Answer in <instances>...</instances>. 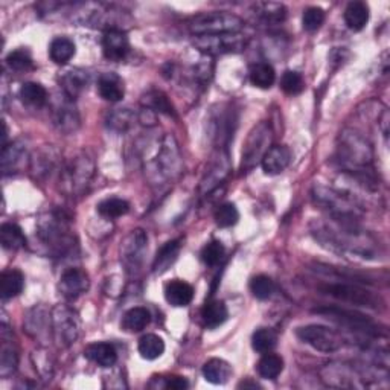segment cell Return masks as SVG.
<instances>
[{"label": "cell", "mask_w": 390, "mask_h": 390, "mask_svg": "<svg viewBox=\"0 0 390 390\" xmlns=\"http://www.w3.org/2000/svg\"><path fill=\"white\" fill-rule=\"evenodd\" d=\"M372 159V148L365 137L354 133V131H343L340 135L339 160L346 171L355 172V176L366 180L371 179Z\"/></svg>", "instance_id": "obj_1"}, {"label": "cell", "mask_w": 390, "mask_h": 390, "mask_svg": "<svg viewBox=\"0 0 390 390\" xmlns=\"http://www.w3.org/2000/svg\"><path fill=\"white\" fill-rule=\"evenodd\" d=\"M180 154L172 136H165L156 151V157L146 166V174L154 185H165L180 172Z\"/></svg>", "instance_id": "obj_2"}, {"label": "cell", "mask_w": 390, "mask_h": 390, "mask_svg": "<svg viewBox=\"0 0 390 390\" xmlns=\"http://www.w3.org/2000/svg\"><path fill=\"white\" fill-rule=\"evenodd\" d=\"M244 22L231 12L201 14L190 22V31L195 37L201 36H222V34H240Z\"/></svg>", "instance_id": "obj_3"}, {"label": "cell", "mask_w": 390, "mask_h": 390, "mask_svg": "<svg viewBox=\"0 0 390 390\" xmlns=\"http://www.w3.org/2000/svg\"><path fill=\"white\" fill-rule=\"evenodd\" d=\"M316 314L330 319L331 322L337 323L352 332H360L369 337H386V332L380 330V326L369 319L360 314L357 311L337 308V306H325V308L314 310Z\"/></svg>", "instance_id": "obj_4"}, {"label": "cell", "mask_w": 390, "mask_h": 390, "mask_svg": "<svg viewBox=\"0 0 390 390\" xmlns=\"http://www.w3.org/2000/svg\"><path fill=\"white\" fill-rule=\"evenodd\" d=\"M325 295H328L337 301L347 302L358 306H369V308H377L380 306V299L369 290L360 287L357 284L351 282H331L320 287Z\"/></svg>", "instance_id": "obj_5"}, {"label": "cell", "mask_w": 390, "mask_h": 390, "mask_svg": "<svg viewBox=\"0 0 390 390\" xmlns=\"http://www.w3.org/2000/svg\"><path fill=\"white\" fill-rule=\"evenodd\" d=\"M296 336L305 345L311 346L319 352H336L343 346V337L337 331H334L323 325H306L297 328Z\"/></svg>", "instance_id": "obj_6"}, {"label": "cell", "mask_w": 390, "mask_h": 390, "mask_svg": "<svg viewBox=\"0 0 390 390\" xmlns=\"http://www.w3.org/2000/svg\"><path fill=\"white\" fill-rule=\"evenodd\" d=\"M270 142L271 128L268 127L267 122H261L257 127L250 131L246 145H244L241 168L244 171H249L252 170L257 162H261L264 154L270 150Z\"/></svg>", "instance_id": "obj_7"}, {"label": "cell", "mask_w": 390, "mask_h": 390, "mask_svg": "<svg viewBox=\"0 0 390 390\" xmlns=\"http://www.w3.org/2000/svg\"><path fill=\"white\" fill-rule=\"evenodd\" d=\"M194 46L207 55H225L241 52L247 46V38L241 34H222V36L195 37Z\"/></svg>", "instance_id": "obj_8"}, {"label": "cell", "mask_w": 390, "mask_h": 390, "mask_svg": "<svg viewBox=\"0 0 390 390\" xmlns=\"http://www.w3.org/2000/svg\"><path fill=\"white\" fill-rule=\"evenodd\" d=\"M52 330L61 346L75 343L80 336V320L75 312L67 306H57L52 311Z\"/></svg>", "instance_id": "obj_9"}, {"label": "cell", "mask_w": 390, "mask_h": 390, "mask_svg": "<svg viewBox=\"0 0 390 390\" xmlns=\"http://www.w3.org/2000/svg\"><path fill=\"white\" fill-rule=\"evenodd\" d=\"M146 235L144 231H133L124 240L121 246V261L127 270L135 271L144 261V253L146 250Z\"/></svg>", "instance_id": "obj_10"}, {"label": "cell", "mask_w": 390, "mask_h": 390, "mask_svg": "<svg viewBox=\"0 0 390 390\" xmlns=\"http://www.w3.org/2000/svg\"><path fill=\"white\" fill-rule=\"evenodd\" d=\"M102 51L106 58L110 61H122L127 58L130 52V41L127 34L119 27H110L104 32L102 37Z\"/></svg>", "instance_id": "obj_11"}, {"label": "cell", "mask_w": 390, "mask_h": 390, "mask_svg": "<svg viewBox=\"0 0 390 390\" xmlns=\"http://www.w3.org/2000/svg\"><path fill=\"white\" fill-rule=\"evenodd\" d=\"M92 174H93L92 162L86 157H78L67 166V170L65 172V179L72 192H81L87 186Z\"/></svg>", "instance_id": "obj_12"}, {"label": "cell", "mask_w": 390, "mask_h": 390, "mask_svg": "<svg viewBox=\"0 0 390 390\" xmlns=\"http://www.w3.org/2000/svg\"><path fill=\"white\" fill-rule=\"evenodd\" d=\"M89 290V277L80 268H69L60 279V291L67 299H76Z\"/></svg>", "instance_id": "obj_13"}, {"label": "cell", "mask_w": 390, "mask_h": 390, "mask_svg": "<svg viewBox=\"0 0 390 390\" xmlns=\"http://www.w3.org/2000/svg\"><path fill=\"white\" fill-rule=\"evenodd\" d=\"M291 162V151L284 145H276L271 146V148L264 154L261 160L262 170L268 176H276V174H281L282 171L287 170V166Z\"/></svg>", "instance_id": "obj_14"}, {"label": "cell", "mask_w": 390, "mask_h": 390, "mask_svg": "<svg viewBox=\"0 0 390 390\" xmlns=\"http://www.w3.org/2000/svg\"><path fill=\"white\" fill-rule=\"evenodd\" d=\"M165 299L166 302L172 306H177V308H182V306H187L194 299V288L192 285H190L185 281L174 279L171 282L166 284L165 287Z\"/></svg>", "instance_id": "obj_15"}, {"label": "cell", "mask_w": 390, "mask_h": 390, "mask_svg": "<svg viewBox=\"0 0 390 390\" xmlns=\"http://www.w3.org/2000/svg\"><path fill=\"white\" fill-rule=\"evenodd\" d=\"M84 354L90 361H93L95 365L101 367H111L115 366V363L117 361V352L115 349V346L110 343H104V341H101V343L89 345Z\"/></svg>", "instance_id": "obj_16"}, {"label": "cell", "mask_w": 390, "mask_h": 390, "mask_svg": "<svg viewBox=\"0 0 390 390\" xmlns=\"http://www.w3.org/2000/svg\"><path fill=\"white\" fill-rule=\"evenodd\" d=\"M232 375V367L227 361L221 358H212L203 366V377L211 385H225Z\"/></svg>", "instance_id": "obj_17"}, {"label": "cell", "mask_w": 390, "mask_h": 390, "mask_svg": "<svg viewBox=\"0 0 390 390\" xmlns=\"http://www.w3.org/2000/svg\"><path fill=\"white\" fill-rule=\"evenodd\" d=\"M98 90L101 98L110 102H117L124 98L122 81L115 73H102L98 81Z\"/></svg>", "instance_id": "obj_18"}, {"label": "cell", "mask_w": 390, "mask_h": 390, "mask_svg": "<svg viewBox=\"0 0 390 390\" xmlns=\"http://www.w3.org/2000/svg\"><path fill=\"white\" fill-rule=\"evenodd\" d=\"M369 22V6L365 2H351L345 10V23L351 31L365 30Z\"/></svg>", "instance_id": "obj_19"}, {"label": "cell", "mask_w": 390, "mask_h": 390, "mask_svg": "<svg viewBox=\"0 0 390 390\" xmlns=\"http://www.w3.org/2000/svg\"><path fill=\"white\" fill-rule=\"evenodd\" d=\"M25 287V277L22 271L19 270H8L2 273V279H0V295H2L3 301H8L19 296L23 291Z\"/></svg>", "instance_id": "obj_20"}, {"label": "cell", "mask_w": 390, "mask_h": 390, "mask_svg": "<svg viewBox=\"0 0 390 390\" xmlns=\"http://www.w3.org/2000/svg\"><path fill=\"white\" fill-rule=\"evenodd\" d=\"M229 311L225 302L221 301H207L206 305L203 306V311H201V317H203L205 326L209 330L218 328L220 325H222L227 320Z\"/></svg>", "instance_id": "obj_21"}, {"label": "cell", "mask_w": 390, "mask_h": 390, "mask_svg": "<svg viewBox=\"0 0 390 390\" xmlns=\"http://www.w3.org/2000/svg\"><path fill=\"white\" fill-rule=\"evenodd\" d=\"M89 76L81 69H72L61 78V86L69 98H76L87 89Z\"/></svg>", "instance_id": "obj_22"}, {"label": "cell", "mask_w": 390, "mask_h": 390, "mask_svg": "<svg viewBox=\"0 0 390 390\" xmlns=\"http://www.w3.org/2000/svg\"><path fill=\"white\" fill-rule=\"evenodd\" d=\"M151 314L144 306H135L128 310L122 317V328L127 332H139L150 325Z\"/></svg>", "instance_id": "obj_23"}, {"label": "cell", "mask_w": 390, "mask_h": 390, "mask_svg": "<svg viewBox=\"0 0 390 390\" xmlns=\"http://www.w3.org/2000/svg\"><path fill=\"white\" fill-rule=\"evenodd\" d=\"M0 242L5 250H19L26 246V236L17 225L5 222L0 227Z\"/></svg>", "instance_id": "obj_24"}, {"label": "cell", "mask_w": 390, "mask_h": 390, "mask_svg": "<svg viewBox=\"0 0 390 390\" xmlns=\"http://www.w3.org/2000/svg\"><path fill=\"white\" fill-rule=\"evenodd\" d=\"M49 55L55 65H67L75 55V43L67 37L54 38L49 47Z\"/></svg>", "instance_id": "obj_25"}, {"label": "cell", "mask_w": 390, "mask_h": 390, "mask_svg": "<svg viewBox=\"0 0 390 390\" xmlns=\"http://www.w3.org/2000/svg\"><path fill=\"white\" fill-rule=\"evenodd\" d=\"M139 354L145 360H157L165 352V341L156 334H145L139 340Z\"/></svg>", "instance_id": "obj_26"}, {"label": "cell", "mask_w": 390, "mask_h": 390, "mask_svg": "<svg viewBox=\"0 0 390 390\" xmlns=\"http://www.w3.org/2000/svg\"><path fill=\"white\" fill-rule=\"evenodd\" d=\"M284 371V360L276 354H262V358L257 361V374L264 380H275Z\"/></svg>", "instance_id": "obj_27"}, {"label": "cell", "mask_w": 390, "mask_h": 390, "mask_svg": "<svg viewBox=\"0 0 390 390\" xmlns=\"http://www.w3.org/2000/svg\"><path fill=\"white\" fill-rule=\"evenodd\" d=\"M276 81V72L268 62H256L250 69V82L257 89H270Z\"/></svg>", "instance_id": "obj_28"}, {"label": "cell", "mask_w": 390, "mask_h": 390, "mask_svg": "<svg viewBox=\"0 0 390 390\" xmlns=\"http://www.w3.org/2000/svg\"><path fill=\"white\" fill-rule=\"evenodd\" d=\"M179 252H180L179 241L166 242L157 252L154 264H152V268H154L156 273H163V271L168 270L170 266H172V264L176 262Z\"/></svg>", "instance_id": "obj_29"}, {"label": "cell", "mask_w": 390, "mask_h": 390, "mask_svg": "<svg viewBox=\"0 0 390 390\" xmlns=\"http://www.w3.org/2000/svg\"><path fill=\"white\" fill-rule=\"evenodd\" d=\"M20 98L27 106L41 107L47 101V92L38 82H25L20 89Z\"/></svg>", "instance_id": "obj_30"}, {"label": "cell", "mask_w": 390, "mask_h": 390, "mask_svg": "<svg viewBox=\"0 0 390 390\" xmlns=\"http://www.w3.org/2000/svg\"><path fill=\"white\" fill-rule=\"evenodd\" d=\"M277 345V334L270 328H260L252 336V347L260 354L271 352Z\"/></svg>", "instance_id": "obj_31"}, {"label": "cell", "mask_w": 390, "mask_h": 390, "mask_svg": "<svg viewBox=\"0 0 390 390\" xmlns=\"http://www.w3.org/2000/svg\"><path fill=\"white\" fill-rule=\"evenodd\" d=\"M55 124L58 125L62 131H72L78 125V115L75 108L67 101L61 102V106L55 108Z\"/></svg>", "instance_id": "obj_32"}, {"label": "cell", "mask_w": 390, "mask_h": 390, "mask_svg": "<svg viewBox=\"0 0 390 390\" xmlns=\"http://www.w3.org/2000/svg\"><path fill=\"white\" fill-rule=\"evenodd\" d=\"M128 211H130L128 201H125L122 198H116V197L104 200L100 205H98V212L106 218H119Z\"/></svg>", "instance_id": "obj_33"}, {"label": "cell", "mask_w": 390, "mask_h": 390, "mask_svg": "<svg viewBox=\"0 0 390 390\" xmlns=\"http://www.w3.org/2000/svg\"><path fill=\"white\" fill-rule=\"evenodd\" d=\"M215 222L218 227H232L240 220V212L235 205L225 203L215 211Z\"/></svg>", "instance_id": "obj_34"}, {"label": "cell", "mask_w": 390, "mask_h": 390, "mask_svg": "<svg viewBox=\"0 0 390 390\" xmlns=\"http://www.w3.org/2000/svg\"><path fill=\"white\" fill-rule=\"evenodd\" d=\"M250 291H252V295L256 299H260V301H266V299H268L271 295H273L275 284L266 275L255 276L253 279L250 281Z\"/></svg>", "instance_id": "obj_35"}, {"label": "cell", "mask_w": 390, "mask_h": 390, "mask_svg": "<svg viewBox=\"0 0 390 390\" xmlns=\"http://www.w3.org/2000/svg\"><path fill=\"white\" fill-rule=\"evenodd\" d=\"M281 87L287 95H299L303 92L305 81L301 73H297L295 71H287L282 75Z\"/></svg>", "instance_id": "obj_36"}, {"label": "cell", "mask_w": 390, "mask_h": 390, "mask_svg": "<svg viewBox=\"0 0 390 390\" xmlns=\"http://www.w3.org/2000/svg\"><path fill=\"white\" fill-rule=\"evenodd\" d=\"M6 65H8L10 69H12V71H16V72L27 71V69L32 67L31 54L25 51V49L14 51L8 55V57H6Z\"/></svg>", "instance_id": "obj_37"}, {"label": "cell", "mask_w": 390, "mask_h": 390, "mask_svg": "<svg viewBox=\"0 0 390 390\" xmlns=\"http://www.w3.org/2000/svg\"><path fill=\"white\" fill-rule=\"evenodd\" d=\"M225 256V246L220 241H212L205 246V249L201 250V261H203L206 266L214 267L220 264V261Z\"/></svg>", "instance_id": "obj_38"}, {"label": "cell", "mask_w": 390, "mask_h": 390, "mask_svg": "<svg viewBox=\"0 0 390 390\" xmlns=\"http://www.w3.org/2000/svg\"><path fill=\"white\" fill-rule=\"evenodd\" d=\"M17 367V352L12 346H2V354H0V375L2 377H10Z\"/></svg>", "instance_id": "obj_39"}, {"label": "cell", "mask_w": 390, "mask_h": 390, "mask_svg": "<svg viewBox=\"0 0 390 390\" xmlns=\"http://www.w3.org/2000/svg\"><path fill=\"white\" fill-rule=\"evenodd\" d=\"M256 10L266 22L279 23L285 19V8L279 3H260L256 5Z\"/></svg>", "instance_id": "obj_40"}, {"label": "cell", "mask_w": 390, "mask_h": 390, "mask_svg": "<svg viewBox=\"0 0 390 390\" xmlns=\"http://www.w3.org/2000/svg\"><path fill=\"white\" fill-rule=\"evenodd\" d=\"M323 22H325V11L322 8L312 6V8H308L303 12L302 25H303L305 31L314 32L323 25Z\"/></svg>", "instance_id": "obj_41"}, {"label": "cell", "mask_w": 390, "mask_h": 390, "mask_svg": "<svg viewBox=\"0 0 390 390\" xmlns=\"http://www.w3.org/2000/svg\"><path fill=\"white\" fill-rule=\"evenodd\" d=\"M145 104L151 108H154L156 111H160V113H165L168 116L174 115V108L171 106V102L168 101V98H166L163 93L160 92H151L145 96Z\"/></svg>", "instance_id": "obj_42"}, {"label": "cell", "mask_w": 390, "mask_h": 390, "mask_svg": "<svg viewBox=\"0 0 390 390\" xmlns=\"http://www.w3.org/2000/svg\"><path fill=\"white\" fill-rule=\"evenodd\" d=\"M135 119V115L128 111V108H119L110 116L108 124L117 131H124L131 127V122Z\"/></svg>", "instance_id": "obj_43"}, {"label": "cell", "mask_w": 390, "mask_h": 390, "mask_svg": "<svg viewBox=\"0 0 390 390\" xmlns=\"http://www.w3.org/2000/svg\"><path fill=\"white\" fill-rule=\"evenodd\" d=\"M165 387L170 390H185L190 387V382L183 377H170L165 382Z\"/></svg>", "instance_id": "obj_44"}, {"label": "cell", "mask_w": 390, "mask_h": 390, "mask_svg": "<svg viewBox=\"0 0 390 390\" xmlns=\"http://www.w3.org/2000/svg\"><path fill=\"white\" fill-rule=\"evenodd\" d=\"M240 387H255L256 389V387H260V386H257L256 382H241Z\"/></svg>", "instance_id": "obj_45"}]
</instances>
